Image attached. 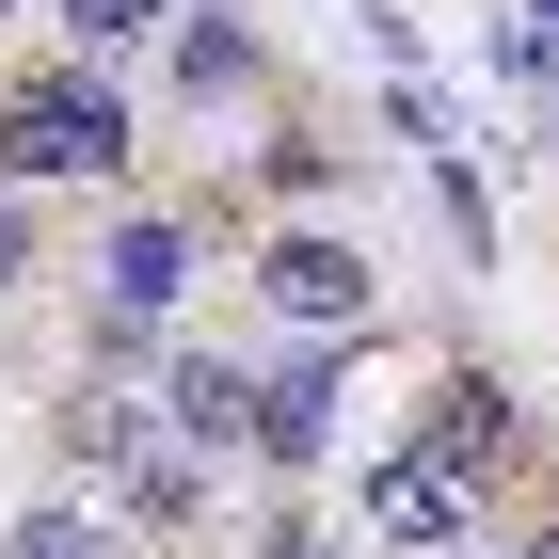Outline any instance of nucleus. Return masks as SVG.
<instances>
[{"label":"nucleus","instance_id":"1","mask_svg":"<svg viewBox=\"0 0 559 559\" xmlns=\"http://www.w3.org/2000/svg\"><path fill=\"white\" fill-rule=\"evenodd\" d=\"M0 176L16 192H81V176H129V96L81 64H33V81H0Z\"/></svg>","mask_w":559,"mask_h":559},{"label":"nucleus","instance_id":"2","mask_svg":"<svg viewBox=\"0 0 559 559\" xmlns=\"http://www.w3.org/2000/svg\"><path fill=\"white\" fill-rule=\"evenodd\" d=\"M257 288L288 304L304 336H368V320H384V272H368V240H336V224H288L257 257Z\"/></svg>","mask_w":559,"mask_h":559},{"label":"nucleus","instance_id":"3","mask_svg":"<svg viewBox=\"0 0 559 559\" xmlns=\"http://www.w3.org/2000/svg\"><path fill=\"white\" fill-rule=\"evenodd\" d=\"M416 448H431V464H448V479L479 496V479H496V464L527 448V416H512V384H496V368H448V384L416 400Z\"/></svg>","mask_w":559,"mask_h":559},{"label":"nucleus","instance_id":"4","mask_svg":"<svg viewBox=\"0 0 559 559\" xmlns=\"http://www.w3.org/2000/svg\"><path fill=\"white\" fill-rule=\"evenodd\" d=\"M240 448H257V464H320V448H336V336H304L288 368H257Z\"/></svg>","mask_w":559,"mask_h":559},{"label":"nucleus","instance_id":"5","mask_svg":"<svg viewBox=\"0 0 559 559\" xmlns=\"http://www.w3.org/2000/svg\"><path fill=\"white\" fill-rule=\"evenodd\" d=\"M368 527H384L400 559H448V544L479 527V496L431 464V448H384V464H368Z\"/></svg>","mask_w":559,"mask_h":559},{"label":"nucleus","instance_id":"6","mask_svg":"<svg viewBox=\"0 0 559 559\" xmlns=\"http://www.w3.org/2000/svg\"><path fill=\"white\" fill-rule=\"evenodd\" d=\"M96 304H129V320H176V304H192V224L129 209L112 240H96Z\"/></svg>","mask_w":559,"mask_h":559},{"label":"nucleus","instance_id":"7","mask_svg":"<svg viewBox=\"0 0 559 559\" xmlns=\"http://www.w3.org/2000/svg\"><path fill=\"white\" fill-rule=\"evenodd\" d=\"M240 416H257V368H240V352H160V431L176 448H240Z\"/></svg>","mask_w":559,"mask_h":559},{"label":"nucleus","instance_id":"8","mask_svg":"<svg viewBox=\"0 0 559 559\" xmlns=\"http://www.w3.org/2000/svg\"><path fill=\"white\" fill-rule=\"evenodd\" d=\"M112 496H129V527H209V448H176V431L144 416V448L112 464Z\"/></svg>","mask_w":559,"mask_h":559},{"label":"nucleus","instance_id":"9","mask_svg":"<svg viewBox=\"0 0 559 559\" xmlns=\"http://www.w3.org/2000/svg\"><path fill=\"white\" fill-rule=\"evenodd\" d=\"M240 81H257V33H240V0H176V96H209V112H224Z\"/></svg>","mask_w":559,"mask_h":559},{"label":"nucleus","instance_id":"10","mask_svg":"<svg viewBox=\"0 0 559 559\" xmlns=\"http://www.w3.org/2000/svg\"><path fill=\"white\" fill-rule=\"evenodd\" d=\"M0 559H112V527L81 512V496H48V512H16V544Z\"/></svg>","mask_w":559,"mask_h":559},{"label":"nucleus","instance_id":"11","mask_svg":"<svg viewBox=\"0 0 559 559\" xmlns=\"http://www.w3.org/2000/svg\"><path fill=\"white\" fill-rule=\"evenodd\" d=\"M176 0H64V48H129V33H160Z\"/></svg>","mask_w":559,"mask_h":559},{"label":"nucleus","instance_id":"12","mask_svg":"<svg viewBox=\"0 0 559 559\" xmlns=\"http://www.w3.org/2000/svg\"><path fill=\"white\" fill-rule=\"evenodd\" d=\"M257 176H272V192H320V176H336V144H320V129H272Z\"/></svg>","mask_w":559,"mask_h":559},{"label":"nucleus","instance_id":"13","mask_svg":"<svg viewBox=\"0 0 559 559\" xmlns=\"http://www.w3.org/2000/svg\"><path fill=\"white\" fill-rule=\"evenodd\" d=\"M33 257H48V240H33V209L0 192V288H33Z\"/></svg>","mask_w":559,"mask_h":559},{"label":"nucleus","instance_id":"14","mask_svg":"<svg viewBox=\"0 0 559 559\" xmlns=\"http://www.w3.org/2000/svg\"><path fill=\"white\" fill-rule=\"evenodd\" d=\"M257 559H320V512H257Z\"/></svg>","mask_w":559,"mask_h":559},{"label":"nucleus","instance_id":"15","mask_svg":"<svg viewBox=\"0 0 559 559\" xmlns=\"http://www.w3.org/2000/svg\"><path fill=\"white\" fill-rule=\"evenodd\" d=\"M496 559H559V527H512V544H496Z\"/></svg>","mask_w":559,"mask_h":559},{"label":"nucleus","instance_id":"16","mask_svg":"<svg viewBox=\"0 0 559 559\" xmlns=\"http://www.w3.org/2000/svg\"><path fill=\"white\" fill-rule=\"evenodd\" d=\"M0 16H16V0H0Z\"/></svg>","mask_w":559,"mask_h":559}]
</instances>
